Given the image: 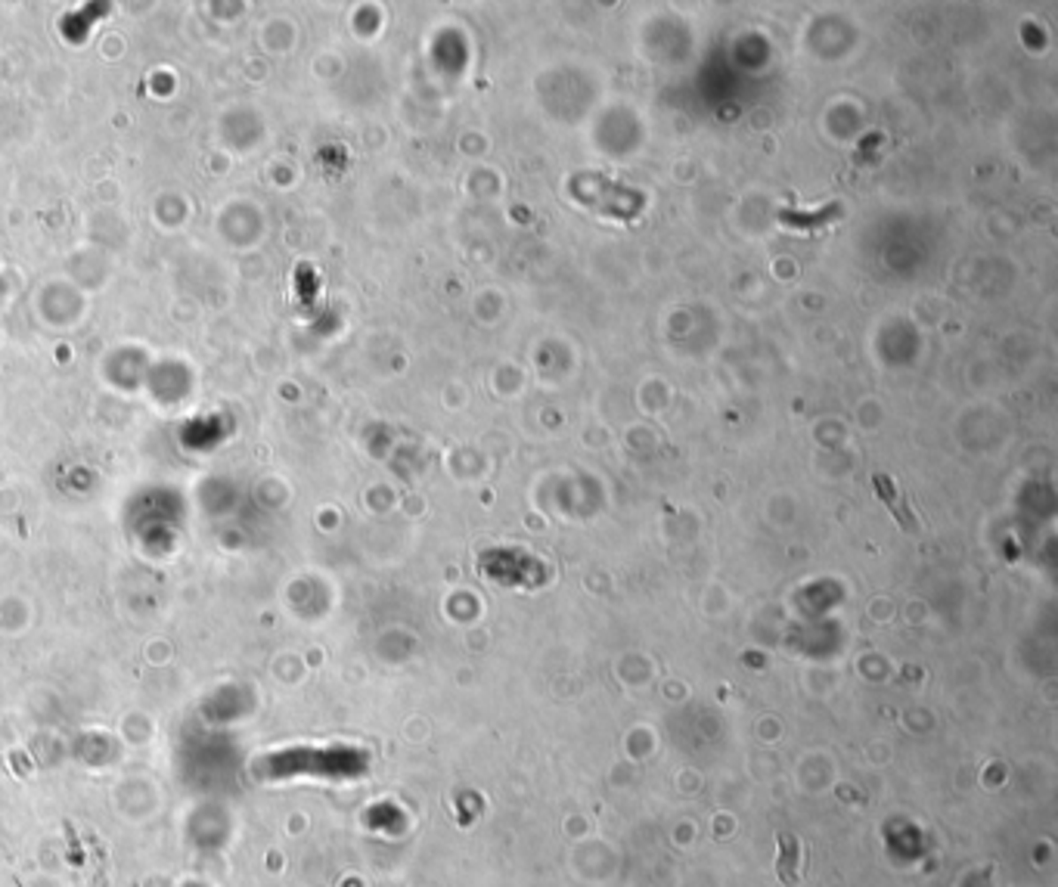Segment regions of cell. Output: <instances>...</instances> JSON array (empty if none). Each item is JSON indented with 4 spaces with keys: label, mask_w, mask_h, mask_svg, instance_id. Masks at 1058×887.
Segmentation results:
<instances>
[{
    "label": "cell",
    "mask_w": 1058,
    "mask_h": 887,
    "mask_svg": "<svg viewBox=\"0 0 1058 887\" xmlns=\"http://www.w3.org/2000/svg\"><path fill=\"white\" fill-rule=\"evenodd\" d=\"M872 484H876V494L884 500V506L891 509V515L897 519V525H900L907 534H919V531H922V528H919V519H915L913 509H909L907 503H903V497H900V490H897V484L891 482L888 475H872Z\"/></svg>",
    "instance_id": "2"
},
{
    "label": "cell",
    "mask_w": 1058,
    "mask_h": 887,
    "mask_svg": "<svg viewBox=\"0 0 1058 887\" xmlns=\"http://www.w3.org/2000/svg\"><path fill=\"white\" fill-rule=\"evenodd\" d=\"M779 856H776V878L779 884L795 887L801 881V841L792 831H779L776 835Z\"/></svg>",
    "instance_id": "1"
}]
</instances>
